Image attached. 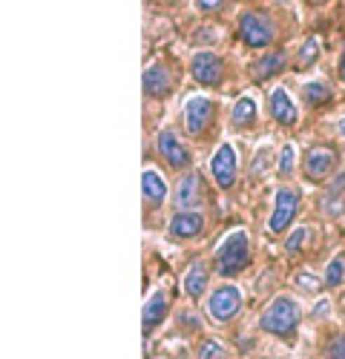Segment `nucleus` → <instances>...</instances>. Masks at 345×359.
<instances>
[{"mask_svg": "<svg viewBox=\"0 0 345 359\" xmlns=\"http://www.w3.org/2000/svg\"><path fill=\"white\" fill-rule=\"evenodd\" d=\"M259 325H262V331L268 334H276V337H288L294 331V327L299 325V305L294 302V299L288 296H279L276 302L262 313V319H259Z\"/></svg>", "mask_w": 345, "mask_h": 359, "instance_id": "obj_1", "label": "nucleus"}, {"mask_svg": "<svg viewBox=\"0 0 345 359\" xmlns=\"http://www.w3.org/2000/svg\"><path fill=\"white\" fill-rule=\"evenodd\" d=\"M216 259H219V273L222 276L242 273V267L248 264V233L245 230L230 233L224 242L216 248Z\"/></svg>", "mask_w": 345, "mask_h": 359, "instance_id": "obj_2", "label": "nucleus"}, {"mask_svg": "<svg viewBox=\"0 0 345 359\" xmlns=\"http://www.w3.org/2000/svg\"><path fill=\"white\" fill-rule=\"evenodd\" d=\"M239 35H242V41L250 49H262V46H271L273 43L276 29H273V23L265 15H259V12H242L239 15Z\"/></svg>", "mask_w": 345, "mask_h": 359, "instance_id": "obj_3", "label": "nucleus"}, {"mask_svg": "<svg viewBox=\"0 0 345 359\" xmlns=\"http://www.w3.org/2000/svg\"><path fill=\"white\" fill-rule=\"evenodd\" d=\"M297 210H299V193L297 190H288V187L276 190V204H273V216L268 222V230L271 233L288 230V224L294 222Z\"/></svg>", "mask_w": 345, "mask_h": 359, "instance_id": "obj_4", "label": "nucleus"}, {"mask_svg": "<svg viewBox=\"0 0 345 359\" xmlns=\"http://www.w3.org/2000/svg\"><path fill=\"white\" fill-rule=\"evenodd\" d=\"M242 308V293L234 287V285H224V287H216L213 296H210V302H208V311L216 322H227V319H234L236 311Z\"/></svg>", "mask_w": 345, "mask_h": 359, "instance_id": "obj_5", "label": "nucleus"}, {"mask_svg": "<svg viewBox=\"0 0 345 359\" xmlns=\"http://www.w3.org/2000/svg\"><path fill=\"white\" fill-rule=\"evenodd\" d=\"M210 172L216 178V184L222 190H230L236 182V149L230 144H222L216 153H213V161H210Z\"/></svg>", "mask_w": 345, "mask_h": 359, "instance_id": "obj_6", "label": "nucleus"}, {"mask_svg": "<svg viewBox=\"0 0 345 359\" xmlns=\"http://www.w3.org/2000/svg\"><path fill=\"white\" fill-rule=\"evenodd\" d=\"M210 118H213V104L208 98L196 95V98H190L184 104V130H187V135H193V138L201 135L208 130Z\"/></svg>", "mask_w": 345, "mask_h": 359, "instance_id": "obj_7", "label": "nucleus"}, {"mask_svg": "<svg viewBox=\"0 0 345 359\" xmlns=\"http://www.w3.org/2000/svg\"><path fill=\"white\" fill-rule=\"evenodd\" d=\"M337 164V153L331 147L320 144V147H311L308 156H305V175L313 178V182H323V178H328V172L334 170Z\"/></svg>", "mask_w": 345, "mask_h": 359, "instance_id": "obj_8", "label": "nucleus"}, {"mask_svg": "<svg viewBox=\"0 0 345 359\" xmlns=\"http://www.w3.org/2000/svg\"><path fill=\"white\" fill-rule=\"evenodd\" d=\"M158 153H161V158H164L172 170H184V167L190 164L187 147L176 138V133H172V130H164V133L158 135Z\"/></svg>", "mask_w": 345, "mask_h": 359, "instance_id": "obj_9", "label": "nucleus"}, {"mask_svg": "<svg viewBox=\"0 0 345 359\" xmlns=\"http://www.w3.org/2000/svg\"><path fill=\"white\" fill-rule=\"evenodd\" d=\"M190 72H193V78L198 83L213 86L222 78V61H219L213 52H196L193 55V64H190Z\"/></svg>", "mask_w": 345, "mask_h": 359, "instance_id": "obj_10", "label": "nucleus"}, {"mask_svg": "<svg viewBox=\"0 0 345 359\" xmlns=\"http://www.w3.org/2000/svg\"><path fill=\"white\" fill-rule=\"evenodd\" d=\"M172 83H176V78H172V72L164 64H153L144 69V93L153 98H164L172 89Z\"/></svg>", "mask_w": 345, "mask_h": 359, "instance_id": "obj_11", "label": "nucleus"}, {"mask_svg": "<svg viewBox=\"0 0 345 359\" xmlns=\"http://www.w3.org/2000/svg\"><path fill=\"white\" fill-rule=\"evenodd\" d=\"M205 230V216L196 213V210H182L170 219V233L179 236V238H193Z\"/></svg>", "mask_w": 345, "mask_h": 359, "instance_id": "obj_12", "label": "nucleus"}, {"mask_svg": "<svg viewBox=\"0 0 345 359\" xmlns=\"http://www.w3.org/2000/svg\"><path fill=\"white\" fill-rule=\"evenodd\" d=\"M198 201H201V178L198 172H190L182 178V184L176 190V207L179 210H193Z\"/></svg>", "mask_w": 345, "mask_h": 359, "instance_id": "obj_13", "label": "nucleus"}, {"mask_svg": "<svg viewBox=\"0 0 345 359\" xmlns=\"http://www.w3.org/2000/svg\"><path fill=\"white\" fill-rule=\"evenodd\" d=\"M271 112H273V118L282 127H294L297 124V107H294L291 95H288L285 89H273L271 93Z\"/></svg>", "mask_w": 345, "mask_h": 359, "instance_id": "obj_14", "label": "nucleus"}, {"mask_svg": "<svg viewBox=\"0 0 345 359\" xmlns=\"http://www.w3.org/2000/svg\"><path fill=\"white\" fill-rule=\"evenodd\" d=\"M141 190H144V201L150 207H158L164 198H167V184L164 178L156 172V170H144L141 175Z\"/></svg>", "mask_w": 345, "mask_h": 359, "instance_id": "obj_15", "label": "nucleus"}, {"mask_svg": "<svg viewBox=\"0 0 345 359\" xmlns=\"http://www.w3.org/2000/svg\"><path fill=\"white\" fill-rule=\"evenodd\" d=\"M164 319H167V296L164 293H153L150 302L144 305V319H141L144 334H150L153 327H158Z\"/></svg>", "mask_w": 345, "mask_h": 359, "instance_id": "obj_16", "label": "nucleus"}, {"mask_svg": "<svg viewBox=\"0 0 345 359\" xmlns=\"http://www.w3.org/2000/svg\"><path fill=\"white\" fill-rule=\"evenodd\" d=\"M285 64H288V55H285V52H271V55L262 57V61L253 64L250 75H253V81H268V78L279 75V72L285 69Z\"/></svg>", "mask_w": 345, "mask_h": 359, "instance_id": "obj_17", "label": "nucleus"}, {"mask_svg": "<svg viewBox=\"0 0 345 359\" xmlns=\"http://www.w3.org/2000/svg\"><path fill=\"white\" fill-rule=\"evenodd\" d=\"M208 287V271H205V264L196 262L190 271H187V279H184V293L187 296H201V290Z\"/></svg>", "mask_w": 345, "mask_h": 359, "instance_id": "obj_18", "label": "nucleus"}, {"mask_svg": "<svg viewBox=\"0 0 345 359\" xmlns=\"http://www.w3.org/2000/svg\"><path fill=\"white\" fill-rule=\"evenodd\" d=\"M230 121L236 127H250L256 121V104L250 98H239L236 107H234V115H230Z\"/></svg>", "mask_w": 345, "mask_h": 359, "instance_id": "obj_19", "label": "nucleus"}, {"mask_svg": "<svg viewBox=\"0 0 345 359\" xmlns=\"http://www.w3.org/2000/svg\"><path fill=\"white\" fill-rule=\"evenodd\" d=\"M302 95L311 107H320V104H328L331 101V89L323 83V81H311L302 86Z\"/></svg>", "mask_w": 345, "mask_h": 359, "instance_id": "obj_20", "label": "nucleus"}, {"mask_svg": "<svg viewBox=\"0 0 345 359\" xmlns=\"http://www.w3.org/2000/svg\"><path fill=\"white\" fill-rule=\"evenodd\" d=\"M316 57H320V43H316V38H308L299 49V57H297V69H308Z\"/></svg>", "mask_w": 345, "mask_h": 359, "instance_id": "obj_21", "label": "nucleus"}, {"mask_svg": "<svg viewBox=\"0 0 345 359\" xmlns=\"http://www.w3.org/2000/svg\"><path fill=\"white\" fill-rule=\"evenodd\" d=\"M342 282H345V259L337 256V259L325 267V285H328V287H339Z\"/></svg>", "mask_w": 345, "mask_h": 359, "instance_id": "obj_22", "label": "nucleus"}, {"mask_svg": "<svg viewBox=\"0 0 345 359\" xmlns=\"http://www.w3.org/2000/svg\"><path fill=\"white\" fill-rule=\"evenodd\" d=\"M305 238H308V227H297L291 236H288L285 250H288V253H299V250H302V245H305Z\"/></svg>", "mask_w": 345, "mask_h": 359, "instance_id": "obj_23", "label": "nucleus"}, {"mask_svg": "<svg viewBox=\"0 0 345 359\" xmlns=\"http://www.w3.org/2000/svg\"><path fill=\"white\" fill-rule=\"evenodd\" d=\"M198 359H224V351L219 342H205L198 348Z\"/></svg>", "mask_w": 345, "mask_h": 359, "instance_id": "obj_24", "label": "nucleus"}, {"mask_svg": "<svg viewBox=\"0 0 345 359\" xmlns=\"http://www.w3.org/2000/svg\"><path fill=\"white\" fill-rule=\"evenodd\" d=\"M291 170H294V147H285L282 149V161H279V172L291 175Z\"/></svg>", "mask_w": 345, "mask_h": 359, "instance_id": "obj_25", "label": "nucleus"}, {"mask_svg": "<svg viewBox=\"0 0 345 359\" xmlns=\"http://www.w3.org/2000/svg\"><path fill=\"white\" fill-rule=\"evenodd\" d=\"M196 4H198L201 12H219L224 0H196Z\"/></svg>", "mask_w": 345, "mask_h": 359, "instance_id": "obj_26", "label": "nucleus"}, {"mask_svg": "<svg viewBox=\"0 0 345 359\" xmlns=\"http://www.w3.org/2000/svg\"><path fill=\"white\" fill-rule=\"evenodd\" d=\"M297 282H299V287H305V290H316V287H320V282H316L313 276H299Z\"/></svg>", "mask_w": 345, "mask_h": 359, "instance_id": "obj_27", "label": "nucleus"}, {"mask_svg": "<svg viewBox=\"0 0 345 359\" xmlns=\"http://www.w3.org/2000/svg\"><path fill=\"white\" fill-rule=\"evenodd\" d=\"M331 359H345V339H339V342L331 348Z\"/></svg>", "mask_w": 345, "mask_h": 359, "instance_id": "obj_28", "label": "nucleus"}, {"mask_svg": "<svg viewBox=\"0 0 345 359\" xmlns=\"http://www.w3.org/2000/svg\"><path fill=\"white\" fill-rule=\"evenodd\" d=\"M182 319H184V325H187V327H198V316H193V313H184Z\"/></svg>", "mask_w": 345, "mask_h": 359, "instance_id": "obj_29", "label": "nucleus"}, {"mask_svg": "<svg viewBox=\"0 0 345 359\" xmlns=\"http://www.w3.org/2000/svg\"><path fill=\"white\" fill-rule=\"evenodd\" d=\"M339 78L345 81V52H342V57H339Z\"/></svg>", "mask_w": 345, "mask_h": 359, "instance_id": "obj_30", "label": "nucleus"}, {"mask_svg": "<svg viewBox=\"0 0 345 359\" xmlns=\"http://www.w3.org/2000/svg\"><path fill=\"white\" fill-rule=\"evenodd\" d=\"M337 130H339V133L345 135V121H339V124H337Z\"/></svg>", "mask_w": 345, "mask_h": 359, "instance_id": "obj_31", "label": "nucleus"}, {"mask_svg": "<svg viewBox=\"0 0 345 359\" xmlns=\"http://www.w3.org/2000/svg\"><path fill=\"white\" fill-rule=\"evenodd\" d=\"M308 4H323V0H308Z\"/></svg>", "mask_w": 345, "mask_h": 359, "instance_id": "obj_32", "label": "nucleus"}]
</instances>
